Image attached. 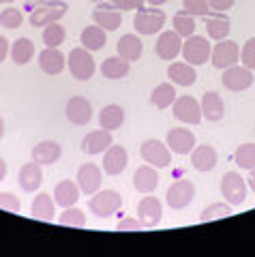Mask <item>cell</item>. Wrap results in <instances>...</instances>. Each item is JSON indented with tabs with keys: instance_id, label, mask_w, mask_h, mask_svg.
<instances>
[{
	"instance_id": "6da1fadb",
	"label": "cell",
	"mask_w": 255,
	"mask_h": 257,
	"mask_svg": "<svg viewBox=\"0 0 255 257\" xmlns=\"http://www.w3.org/2000/svg\"><path fill=\"white\" fill-rule=\"evenodd\" d=\"M69 11V5L62 0H47V3L37 5L28 15V24L35 28H43L50 26L54 22H60L65 18V13Z\"/></svg>"
},
{
	"instance_id": "7a4b0ae2",
	"label": "cell",
	"mask_w": 255,
	"mask_h": 257,
	"mask_svg": "<svg viewBox=\"0 0 255 257\" xmlns=\"http://www.w3.org/2000/svg\"><path fill=\"white\" fill-rule=\"evenodd\" d=\"M67 67H69L71 75H73L77 82L90 79L94 75V71H97V64H94V60H92V54L86 50V47H73V50L69 52Z\"/></svg>"
},
{
	"instance_id": "3957f363",
	"label": "cell",
	"mask_w": 255,
	"mask_h": 257,
	"mask_svg": "<svg viewBox=\"0 0 255 257\" xmlns=\"http://www.w3.org/2000/svg\"><path fill=\"white\" fill-rule=\"evenodd\" d=\"M165 11L157 9V7H142V9L135 11V20H133V26L135 30L140 32V35H157V32H161L163 26H165Z\"/></svg>"
},
{
	"instance_id": "277c9868",
	"label": "cell",
	"mask_w": 255,
	"mask_h": 257,
	"mask_svg": "<svg viewBox=\"0 0 255 257\" xmlns=\"http://www.w3.org/2000/svg\"><path fill=\"white\" fill-rule=\"evenodd\" d=\"M120 206H122V195L111 189L97 191L94 195H90V202H88V208L92 210V214L99 216V219H107V216L116 214L120 210Z\"/></svg>"
},
{
	"instance_id": "5b68a950",
	"label": "cell",
	"mask_w": 255,
	"mask_h": 257,
	"mask_svg": "<svg viewBox=\"0 0 255 257\" xmlns=\"http://www.w3.org/2000/svg\"><path fill=\"white\" fill-rule=\"evenodd\" d=\"M210 52L212 47L206 37L191 35L189 39L182 41V58H185V62L193 64V67H202V64L210 62Z\"/></svg>"
},
{
	"instance_id": "8992f818",
	"label": "cell",
	"mask_w": 255,
	"mask_h": 257,
	"mask_svg": "<svg viewBox=\"0 0 255 257\" xmlns=\"http://www.w3.org/2000/svg\"><path fill=\"white\" fill-rule=\"evenodd\" d=\"M140 157L144 159V163L157 167V170H165L172 165V150L161 140H146L140 146Z\"/></svg>"
},
{
	"instance_id": "52a82bcc",
	"label": "cell",
	"mask_w": 255,
	"mask_h": 257,
	"mask_svg": "<svg viewBox=\"0 0 255 257\" xmlns=\"http://www.w3.org/2000/svg\"><path fill=\"white\" fill-rule=\"evenodd\" d=\"M221 82L229 92H244V90H249V88L253 86L255 77H253V71L246 69L244 64L242 67L240 64H232V67L223 69Z\"/></svg>"
},
{
	"instance_id": "ba28073f",
	"label": "cell",
	"mask_w": 255,
	"mask_h": 257,
	"mask_svg": "<svg viewBox=\"0 0 255 257\" xmlns=\"http://www.w3.org/2000/svg\"><path fill=\"white\" fill-rule=\"evenodd\" d=\"M172 114L174 118L182 124H200L202 122V107L193 96H176V101L172 103Z\"/></svg>"
},
{
	"instance_id": "9c48e42d",
	"label": "cell",
	"mask_w": 255,
	"mask_h": 257,
	"mask_svg": "<svg viewBox=\"0 0 255 257\" xmlns=\"http://www.w3.org/2000/svg\"><path fill=\"white\" fill-rule=\"evenodd\" d=\"M221 195L225 197L227 204L232 206H240L246 199V180L240 174L236 172H227L221 178Z\"/></svg>"
},
{
	"instance_id": "30bf717a",
	"label": "cell",
	"mask_w": 255,
	"mask_h": 257,
	"mask_svg": "<svg viewBox=\"0 0 255 257\" xmlns=\"http://www.w3.org/2000/svg\"><path fill=\"white\" fill-rule=\"evenodd\" d=\"M195 197V184L191 180H176L165 193V202L172 210H182Z\"/></svg>"
},
{
	"instance_id": "8fae6325",
	"label": "cell",
	"mask_w": 255,
	"mask_h": 257,
	"mask_svg": "<svg viewBox=\"0 0 255 257\" xmlns=\"http://www.w3.org/2000/svg\"><path fill=\"white\" fill-rule=\"evenodd\" d=\"M238 60H240V47H238V43L229 41V39H223V41H219L217 45L212 47L210 52V62L214 69H227L232 67V64H236Z\"/></svg>"
},
{
	"instance_id": "7c38bea8",
	"label": "cell",
	"mask_w": 255,
	"mask_h": 257,
	"mask_svg": "<svg viewBox=\"0 0 255 257\" xmlns=\"http://www.w3.org/2000/svg\"><path fill=\"white\" fill-rule=\"evenodd\" d=\"M92 22L97 24V26H101L103 30L114 32L120 28V24H122V11H118L111 3H99L92 11Z\"/></svg>"
},
{
	"instance_id": "4fadbf2b",
	"label": "cell",
	"mask_w": 255,
	"mask_h": 257,
	"mask_svg": "<svg viewBox=\"0 0 255 257\" xmlns=\"http://www.w3.org/2000/svg\"><path fill=\"white\" fill-rule=\"evenodd\" d=\"M65 114H67L71 124L84 126L92 120V103L86 99V96H71V99L67 101Z\"/></svg>"
},
{
	"instance_id": "5bb4252c",
	"label": "cell",
	"mask_w": 255,
	"mask_h": 257,
	"mask_svg": "<svg viewBox=\"0 0 255 257\" xmlns=\"http://www.w3.org/2000/svg\"><path fill=\"white\" fill-rule=\"evenodd\" d=\"M155 52L161 60H174L182 52V37L176 30H163L155 43Z\"/></svg>"
},
{
	"instance_id": "9a60e30c",
	"label": "cell",
	"mask_w": 255,
	"mask_h": 257,
	"mask_svg": "<svg viewBox=\"0 0 255 257\" xmlns=\"http://www.w3.org/2000/svg\"><path fill=\"white\" fill-rule=\"evenodd\" d=\"M101 182H103V172L94 163H84L77 170V187L84 195H94L101 189Z\"/></svg>"
},
{
	"instance_id": "2e32d148",
	"label": "cell",
	"mask_w": 255,
	"mask_h": 257,
	"mask_svg": "<svg viewBox=\"0 0 255 257\" xmlns=\"http://www.w3.org/2000/svg\"><path fill=\"white\" fill-rule=\"evenodd\" d=\"M161 216H163L161 199L153 197L150 193H148V197H142V202L138 204V219L142 221L144 227H157L161 223Z\"/></svg>"
},
{
	"instance_id": "e0dca14e",
	"label": "cell",
	"mask_w": 255,
	"mask_h": 257,
	"mask_svg": "<svg viewBox=\"0 0 255 257\" xmlns=\"http://www.w3.org/2000/svg\"><path fill=\"white\" fill-rule=\"evenodd\" d=\"M165 144H167V148L172 152H176V155H191V150L195 148V135H193V131H189V128L178 126V128L167 131Z\"/></svg>"
},
{
	"instance_id": "ac0fdd59",
	"label": "cell",
	"mask_w": 255,
	"mask_h": 257,
	"mask_svg": "<svg viewBox=\"0 0 255 257\" xmlns=\"http://www.w3.org/2000/svg\"><path fill=\"white\" fill-rule=\"evenodd\" d=\"M39 67H41L45 75H60L67 67V56L58 47H45L39 54Z\"/></svg>"
},
{
	"instance_id": "d6986e66",
	"label": "cell",
	"mask_w": 255,
	"mask_h": 257,
	"mask_svg": "<svg viewBox=\"0 0 255 257\" xmlns=\"http://www.w3.org/2000/svg\"><path fill=\"white\" fill-rule=\"evenodd\" d=\"M217 161H219V155L210 144H200V146L191 150V165L197 172H212L217 167Z\"/></svg>"
},
{
	"instance_id": "ffe728a7",
	"label": "cell",
	"mask_w": 255,
	"mask_h": 257,
	"mask_svg": "<svg viewBox=\"0 0 255 257\" xmlns=\"http://www.w3.org/2000/svg\"><path fill=\"white\" fill-rule=\"evenodd\" d=\"M126 163H129V157H126V148L124 146H111L103 152V172L109 176H118L124 172Z\"/></svg>"
},
{
	"instance_id": "44dd1931",
	"label": "cell",
	"mask_w": 255,
	"mask_h": 257,
	"mask_svg": "<svg viewBox=\"0 0 255 257\" xmlns=\"http://www.w3.org/2000/svg\"><path fill=\"white\" fill-rule=\"evenodd\" d=\"M111 144H114V140H111V131H105V128H99V131H90L86 138L82 140V150L86 152V155H103Z\"/></svg>"
},
{
	"instance_id": "7402d4cb",
	"label": "cell",
	"mask_w": 255,
	"mask_h": 257,
	"mask_svg": "<svg viewBox=\"0 0 255 257\" xmlns=\"http://www.w3.org/2000/svg\"><path fill=\"white\" fill-rule=\"evenodd\" d=\"M133 187L135 191H140L142 195H148L159 187V174H157V167L153 165H142L135 170L133 174Z\"/></svg>"
},
{
	"instance_id": "603a6c76",
	"label": "cell",
	"mask_w": 255,
	"mask_h": 257,
	"mask_svg": "<svg viewBox=\"0 0 255 257\" xmlns=\"http://www.w3.org/2000/svg\"><path fill=\"white\" fill-rule=\"evenodd\" d=\"M18 182L20 187L26 191V193H35L43 182V172H41V165L33 161V163H24L20 167V176H18Z\"/></svg>"
},
{
	"instance_id": "cb8c5ba5",
	"label": "cell",
	"mask_w": 255,
	"mask_h": 257,
	"mask_svg": "<svg viewBox=\"0 0 255 257\" xmlns=\"http://www.w3.org/2000/svg\"><path fill=\"white\" fill-rule=\"evenodd\" d=\"M167 77L174 86H193L195 79H197V73H195V67L189 62H172L170 69H167Z\"/></svg>"
},
{
	"instance_id": "d4e9b609",
	"label": "cell",
	"mask_w": 255,
	"mask_h": 257,
	"mask_svg": "<svg viewBox=\"0 0 255 257\" xmlns=\"http://www.w3.org/2000/svg\"><path fill=\"white\" fill-rule=\"evenodd\" d=\"M79 193H82V191H79L77 182H73V180H60L54 187V202H56V206H60V208H71V206L77 204Z\"/></svg>"
},
{
	"instance_id": "484cf974",
	"label": "cell",
	"mask_w": 255,
	"mask_h": 257,
	"mask_svg": "<svg viewBox=\"0 0 255 257\" xmlns=\"http://www.w3.org/2000/svg\"><path fill=\"white\" fill-rule=\"evenodd\" d=\"M60 157H62V146L54 140H45V142L37 144V146L33 148V161H37L41 167L56 163Z\"/></svg>"
},
{
	"instance_id": "4316f807",
	"label": "cell",
	"mask_w": 255,
	"mask_h": 257,
	"mask_svg": "<svg viewBox=\"0 0 255 257\" xmlns=\"http://www.w3.org/2000/svg\"><path fill=\"white\" fill-rule=\"evenodd\" d=\"M204 20H206V30H208L210 39H214V41H223V39H227L229 30H232V22H229L227 15L214 11V13L206 15Z\"/></svg>"
},
{
	"instance_id": "83f0119b",
	"label": "cell",
	"mask_w": 255,
	"mask_h": 257,
	"mask_svg": "<svg viewBox=\"0 0 255 257\" xmlns=\"http://www.w3.org/2000/svg\"><path fill=\"white\" fill-rule=\"evenodd\" d=\"M200 107H202V116L210 120V122H219L223 114H225V103H223L219 92H206L202 96Z\"/></svg>"
},
{
	"instance_id": "f1b7e54d",
	"label": "cell",
	"mask_w": 255,
	"mask_h": 257,
	"mask_svg": "<svg viewBox=\"0 0 255 257\" xmlns=\"http://www.w3.org/2000/svg\"><path fill=\"white\" fill-rule=\"evenodd\" d=\"M79 43H82V47H86L88 52H99L107 43V30H103L101 26H97V24L86 26L82 30V37H79Z\"/></svg>"
},
{
	"instance_id": "f546056e",
	"label": "cell",
	"mask_w": 255,
	"mask_h": 257,
	"mask_svg": "<svg viewBox=\"0 0 255 257\" xmlns=\"http://www.w3.org/2000/svg\"><path fill=\"white\" fill-rule=\"evenodd\" d=\"M30 212H33V216L39 221H54V214H56L54 195H50V193H39V195H35Z\"/></svg>"
},
{
	"instance_id": "4dcf8cb0",
	"label": "cell",
	"mask_w": 255,
	"mask_h": 257,
	"mask_svg": "<svg viewBox=\"0 0 255 257\" xmlns=\"http://www.w3.org/2000/svg\"><path fill=\"white\" fill-rule=\"evenodd\" d=\"M118 56L124 58L126 62H135L142 58V52H144V45H142L138 35H124L118 41Z\"/></svg>"
},
{
	"instance_id": "1f68e13d",
	"label": "cell",
	"mask_w": 255,
	"mask_h": 257,
	"mask_svg": "<svg viewBox=\"0 0 255 257\" xmlns=\"http://www.w3.org/2000/svg\"><path fill=\"white\" fill-rule=\"evenodd\" d=\"M124 122V109L120 105H116V103H111V105H105L101 109L99 114V124L101 128H105V131H111L114 133L116 128H120Z\"/></svg>"
},
{
	"instance_id": "d6a6232c",
	"label": "cell",
	"mask_w": 255,
	"mask_h": 257,
	"mask_svg": "<svg viewBox=\"0 0 255 257\" xmlns=\"http://www.w3.org/2000/svg\"><path fill=\"white\" fill-rule=\"evenodd\" d=\"M129 71H131V62H126L120 56H109L101 64V73L107 79H122L129 75Z\"/></svg>"
},
{
	"instance_id": "836d02e7",
	"label": "cell",
	"mask_w": 255,
	"mask_h": 257,
	"mask_svg": "<svg viewBox=\"0 0 255 257\" xmlns=\"http://www.w3.org/2000/svg\"><path fill=\"white\" fill-rule=\"evenodd\" d=\"M33 58H35V43L28 37L15 39L11 45V60L15 64H20V67H24V64H28Z\"/></svg>"
},
{
	"instance_id": "e575fe53",
	"label": "cell",
	"mask_w": 255,
	"mask_h": 257,
	"mask_svg": "<svg viewBox=\"0 0 255 257\" xmlns=\"http://www.w3.org/2000/svg\"><path fill=\"white\" fill-rule=\"evenodd\" d=\"M174 101H176V88H174V84H159L153 90V94H150V103L159 109L172 107Z\"/></svg>"
},
{
	"instance_id": "d590c367",
	"label": "cell",
	"mask_w": 255,
	"mask_h": 257,
	"mask_svg": "<svg viewBox=\"0 0 255 257\" xmlns=\"http://www.w3.org/2000/svg\"><path fill=\"white\" fill-rule=\"evenodd\" d=\"M67 39V30L60 22H54L50 26L43 28V43L45 47H60Z\"/></svg>"
},
{
	"instance_id": "8d00e7d4",
	"label": "cell",
	"mask_w": 255,
	"mask_h": 257,
	"mask_svg": "<svg viewBox=\"0 0 255 257\" xmlns=\"http://www.w3.org/2000/svg\"><path fill=\"white\" fill-rule=\"evenodd\" d=\"M172 22H174V30H176L182 39H189L191 35H195V18L189 15L187 11H178Z\"/></svg>"
},
{
	"instance_id": "74e56055",
	"label": "cell",
	"mask_w": 255,
	"mask_h": 257,
	"mask_svg": "<svg viewBox=\"0 0 255 257\" xmlns=\"http://www.w3.org/2000/svg\"><path fill=\"white\" fill-rule=\"evenodd\" d=\"M232 214V204H223V202H217V204H210L208 208H204L202 214H200V223H208V221H217V219H225V216Z\"/></svg>"
},
{
	"instance_id": "f35d334b",
	"label": "cell",
	"mask_w": 255,
	"mask_h": 257,
	"mask_svg": "<svg viewBox=\"0 0 255 257\" xmlns=\"http://www.w3.org/2000/svg\"><path fill=\"white\" fill-rule=\"evenodd\" d=\"M234 161L240 170H246V172L253 170L255 167V144H242V146H238Z\"/></svg>"
},
{
	"instance_id": "ab89813d",
	"label": "cell",
	"mask_w": 255,
	"mask_h": 257,
	"mask_svg": "<svg viewBox=\"0 0 255 257\" xmlns=\"http://www.w3.org/2000/svg\"><path fill=\"white\" fill-rule=\"evenodd\" d=\"M58 223L65 225V227H84L86 225V214H84V210L71 206V208H65V212H60Z\"/></svg>"
},
{
	"instance_id": "60d3db41",
	"label": "cell",
	"mask_w": 255,
	"mask_h": 257,
	"mask_svg": "<svg viewBox=\"0 0 255 257\" xmlns=\"http://www.w3.org/2000/svg\"><path fill=\"white\" fill-rule=\"evenodd\" d=\"M24 24V13L20 9H3V13H0V26L7 28V30H15L20 28Z\"/></svg>"
},
{
	"instance_id": "b9f144b4",
	"label": "cell",
	"mask_w": 255,
	"mask_h": 257,
	"mask_svg": "<svg viewBox=\"0 0 255 257\" xmlns=\"http://www.w3.org/2000/svg\"><path fill=\"white\" fill-rule=\"evenodd\" d=\"M182 11H187L193 18H206L210 13L208 0H182Z\"/></svg>"
},
{
	"instance_id": "7bdbcfd3",
	"label": "cell",
	"mask_w": 255,
	"mask_h": 257,
	"mask_svg": "<svg viewBox=\"0 0 255 257\" xmlns=\"http://www.w3.org/2000/svg\"><path fill=\"white\" fill-rule=\"evenodd\" d=\"M0 210H7V212H20V210H22L20 197L15 195V193L3 191V193H0Z\"/></svg>"
},
{
	"instance_id": "ee69618b",
	"label": "cell",
	"mask_w": 255,
	"mask_h": 257,
	"mask_svg": "<svg viewBox=\"0 0 255 257\" xmlns=\"http://www.w3.org/2000/svg\"><path fill=\"white\" fill-rule=\"evenodd\" d=\"M240 62L244 64L246 69L255 71V37L249 39V41L242 45V50H240Z\"/></svg>"
},
{
	"instance_id": "f6af8a7d",
	"label": "cell",
	"mask_w": 255,
	"mask_h": 257,
	"mask_svg": "<svg viewBox=\"0 0 255 257\" xmlns=\"http://www.w3.org/2000/svg\"><path fill=\"white\" fill-rule=\"evenodd\" d=\"M144 225L140 219H133V216H122L116 225V231H140Z\"/></svg>"
},
{
	"instance_id": "bcb514c9",
	"label": "cell",
	"mask_w": 255,
	"mask_h": 257,
	"mask_svg": "<svg viewBox=\"0 0 255 257\" xmlns=\"http://www.w3.org/2000/svg\"><path fill=\"white\" fill-rule=\"evenodd\" d=\"M111 5H114L118 11H131V9L138 11L146 5V0H111Z\"/></svg>"
},
{
	"instance_id": "7dc6e473",
	"label": "cell",
	"mask_w": 255,
	"mask_h": 257,
	"mask_svg": "<svg viewBox=\"0 0 255 257\" xmlns=\"http://www.w3.org/2000/svg\"><path fill=\"white\" fill-rule=\"evenodd\" d=\"M208 5H210L212 11L225 13V11H229V9H232V7L236 5V0H208Z\"/></svg>"
},
{
	"instance_id": "c3c4849f",
	"label": "cell",
	"mask_w": 255,
	"mask_h": 257,
	"mask_svg": "<svg viewBox=\"0 0 255 257\" xmlns=\"http://www.w3.org/2000/svg\"><path fill=\"white\" fill-rule=\"evenodd\" d=\"M7 54H9V41L0 35V64L5 62V58H7Z\"/></svg>"
},
{
	"instance_id": "681fc988",
	"label": "cell",
	"mask_w": 255,
	"mask_h": 257,
	"mask_svg": "<svg viewBox=\"0 0 255 257\" xmlns=\"http://www.w3.org/2000/svg\"><path fill=\"white\" fill-rule=\"evenodd\" d=\"M41 3H47V0H24V9H30L33 11L37 5H41Z\"/></svg>"
},
{
	"instance_id": "f907efd6",
	"label": "cell",
	"mask_w": 255,
	"mask_h": 257,
	"mask_svg": "<svg viewBox=\"0 0 255 257\" xmlns=\"http://www.w3.org/2000/svg\"><path fill=\"white\" fill-rule=\"evenodd\" d=\"M246 182H249V189L255 193V167L249 170V178H246Z\"/></svg>"
},
{
	"instance_id": "816d5d0a",
	"label": "cell",
	"mask_w": 255,
	"mask_h": 257,
	"mask_svg": "<svg viewBox=\"0 0 255 257\" xmlns=\"http://www.w3.org/2000/svg\"><path fill=\"white\" fill-rule=\"evenodd\" d=\"M5 176H7V163H5V159L0 157V182L5 180Z\"/></svg>"
},
{
	"instance_id": "f5cc1de1",
	"label": "cell",
	"mask_w": 255,
	"mask_h": 257,
	"mask_svg": "<svg viewBox=\"0 0 255 257\" xmlns=\"http://www.w3.org/2000/svg\"><path fill=\"white\" fill-rule=\"evenodd\" d=\"M146 3H148L150 7H161V5L167 3V0H146Z\"/></svg>"
},
{
	"instance_id": "db71d44e",
	"label": "cell",
	"mask_w": 255,
	"mask_h": 257,
	"mask_svg": "<svg viewBox=\"0 0 255 257\" xmlns=\"http://www.w3.org/2000/svg\"><path fill=\"white\" fill-rule=\"evenodd\" d=\"M3 135H5V120L0 116V140H3Z\"/></svg>"
},
{
	"instance_id": "11a10c76",
	"label": "cell",
	"mask_w": 255,
	"mask_h": 257,
	"mask_svg": "<svg viewBox=\"0 0 255 257\" xmlns=\"http://www.w3.org/2000/svg\"><path fill=\"white\" fill-rule=\"evenodd\" d=\"M11 3H15V0H0V5H11Z\"/></svg>"
},
{
	"instance_id": "9f6ffc18",
	"label": "cell",
	"mask_w": 255,
	"mask_h": 257,
	"mask_svg": "<svg viewBox=\"0 0 255 257\" xmlns=\"http://www.w3.org/2000/svg\"><path fill=\"white\" fill-rule=\"evenodd\" d=\"M92 3H97V5H99V3H105V0H92Z\"/></svg>"
}]
</instances>
